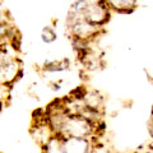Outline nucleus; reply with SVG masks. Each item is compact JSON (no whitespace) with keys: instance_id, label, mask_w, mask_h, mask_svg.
Returning a JSON list of instances; mask_svg holds the SVG:
<instances>
[{"instance_id":"obj_1","label":"nucleus","mask_w":153,"mask_h":153,"mask_svg":"<svg viewBox=\"0 0 153 153\" xmlns=\"http://www.w3.org/2000/svg\"><path fill=\"white\" fill-rule=\"evenodd\" d=\"M106 0H76L69 10L70 17H82L91 25L103 28L111 18Z\"/></svg>"},{"instance_id":"obj_2","label":"nucleus","mask_w":153,"mask_h":153,"mask_svg":"<svg viewBox=\"0 0 153 153\" xmlns=\"http://www.w3.org/2000/svg\"><path fill=\"white\" fill-rule=\"evenodd\" d=\"M66 31H68L71 41L91 44L97 40V37L103 32V28H98L91 25L82 17H70L66 18Z\"/></svg>"},{"instance_id":"obj_3","label":"nucleus","mask_w":153,"mask_h":153,"mask_svg":"<svg viewBox=\"0 0 153 153\" xmlns=\"http://www.w3.org/2000/svg\"><path fill=\"white\" fill-rule=\"evenodd\" d=\"M30 133H31V137L33 138V140L37 143V146L40 148L44 147L55 135L54 130H52V128L50 126V124L46 119L45 110L42 111L41 116H38V114H35Z\"/></svg>"},{"instance_id":"obj_4","label":"nucleus","mask_w":153,"mask_h":153,"mask_svg":"<svg viewBox=\"0 0 153 153\" xmlns=\"http://www.w3.org/2000/svg\"><path fill=\"white\" fill-rule=\"evenodd\" d=\"M23 74V63L17 56L9 59L3 66H0V85L12 88V85L21 79Z\"/></svg>"},{"instance_id":"obj_5","label":"nucleus","mask_w":153,"mask_h":153,"mask_svg":"<svg viewBox=\"0 0 153 153\" xmlns=\"http://www.w3.org/2000/svg\"><path fill=\"white\" fill-rule=\"evenodd\" d=\"M97 139L85 138H63L65 153H92Z\"/></svg>"},{"instance_id":"obj_6","label":"nucleus","mask_w":153,"mask_h":153,"mask_svg":"<svg viewBox=\"0 0 153 153\" xmlns=\"http://www.w3.org/2000/svg\"><path fill=\"white\" fill-rule=\"evenodd\" d=\"M82 102L85 108L92 110L96 112L103 114L105 110V97L96 89H87L83 88L82 91Z\"/></svg>"},{"instance_id":"obj_7","label":"nucleus","mask_w":153,"mask_h":153,"mask_svg":"<svg viewBox=\"0 0 153 153\" xmlns=\"http://www.w3.org/2000/svg\"><path fill=\"white\" fill-rule=\"evenodd\" d=\"M111 12L120 14H130L138 7V0H106Z\"/></svg>"},{"instance_id":"obj_8","label":"nucleus","mask_w":153,"mask_h":153,"mask_svg":"<svg viewBox=\"0 0 153 153\" xmlns=\"http://www.w3.org/2000/svg\"><path fill=\"white\" fill-rule=\"evenodd\" d=\"M41 151H42V153H65L63 138L59 135H54L41 148Z\"/></svg>"},{"instance_id":"obj_9","label":"nucleus","mask_w":153,"mask_h":153,"mask_svg":"<svg viewBox=\"0 0 153 153\" xmlns=\"http://www.w3.org/2000/svg\"><path fill=\"white\" fill-rule=\"evenodd\" d=\"M69 59H60V60H52L47 61L42 66V70L46 73H55V71H64L69 69Z\"/></svg>"},{"instance_id":"obj_10","label":"nucleus","mask_w":153,"mask_h":153,"mask_svg":"<svg viewBox=\"0 0 153 153\" xmlns=\"http://www.w3.org/2000/svg\"><path fill=\"white\" fill-rule=\"evenodd\" d=\"M56 38H57V33L52 26H46L42 28L41 40L44 41L45 44H52V42L56 41Z\"/></svg>"},{"instance_id":"obj_11","label":"nucleus","mask_w":153,"mask_h":153,"mask_svg":"<svg viewBox=\"0 0 153 153\" xmlns=\"http://www.w3.org/2000/svg\"><path fill=\"white\" fill-rule=\"evenodd\" d=\"M12 46V45H8V46H0V66H3L4 64L7 63L9 59H12L16 55H12L10 52H9L8 47Z\"/></svg>"},{"instance_id":"obj_12","label":"nucleus","mask_w":153,"mask_h":153,"mask_svg":"<svg viewBox=\"0 0 153 153\" xmlns=\"http://www.w3.org/2000/svg\"><path fill=\"white\" fill-rule=\"evenodd\" d=\"M7 23H12V18L9 16L7 8L0 3V25H7Z\"/></svg>"},{"instance_id":"obj_13","label":"nucleus","mask_w":153,"mask_h":153,"mask_svg":"<svg viewBox=\"0 0 153 153\" xmlns=\"http://www.w3.org/2000/svg\"><path fill=\"white\" fill-rule=\"evenodd\" d=\"M148 134L151 135V138L153 139V119L151 117L149 121H148Z\"/></svg>"},{"instance_id":"obj_14","label":"nucleus","mask_w":153,"mask_h":153,"mask_svg":"<svg viewBox=\"0 0 153 153\" xmlns=\"http://www.w3.org/2000/svg\"><path fill=\"white\" fill-rule=\"evenodd\" d=\"M151 117L153 119V108H152V115H151Z\"/></svg>"},{"instance_id":"obj_15","label":"nucleus","mask_w":153,"mask_h":153,"mask_svg":"<svg viewBox=\"0 0 153 153\" xmlns=\"http://www.w3.org/2000/svg\"><path fill=\"white\" fill-rule=\"evenodd\" d=\"M133 153H135V152H133Z\"/></svg>"}]
</instances>
